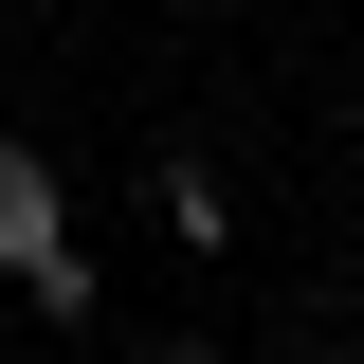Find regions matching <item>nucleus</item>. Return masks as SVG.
Segmentation results:
<instances>
[{
    "mask_svg": "<svg viewBox=\"0 0 364 364\" xmlns=\"http://www.w3.org/2000/svg\"><path fill=\"white\" fill-rule=\"evenodd\" d=\"M0 273L37 291L55 328L91 310V255H73V200H55V164H37V146H0Z\"/></svg>",
    "mask_w": 364,
    "mask_h": 364,
    "instance_id": "obj_1",
    "label": "nucleus"
},
{
    "mask_svg": "<svg viewBox=\"0 0 364 364\" xmlns=\"http://www.w3.org/2000/svg\"><path fill=\"white\" fill-rule=\"evenodd\" d=\"M164 364H200V346H164Z\"/></svg>",
    "mask_w": 364,
    "mask_h": 364,
    "instance_id": "obj_2",
    "label": "nucleus"
}]
</instances>
